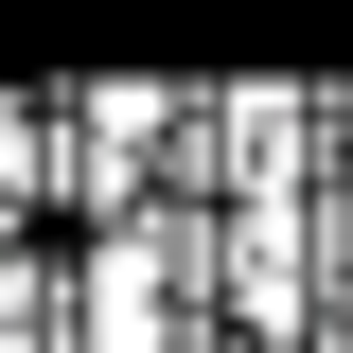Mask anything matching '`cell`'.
Here are the masks:
<instances>
[{
  "label": "cell",
  "mask_w": 353,
  "mask_h": 353,
  "mask_svg": "<svg viewBox=\"0 0 353 353\" xmlns=\"http://www.w3.org/2000/svg\"><path fill=\"white\" fill-rule=\"evenodd\" d=\"M336 124H353V106H336Z\"/></svg>",
  "instance_id": "cell-1"
}]
</instances>
